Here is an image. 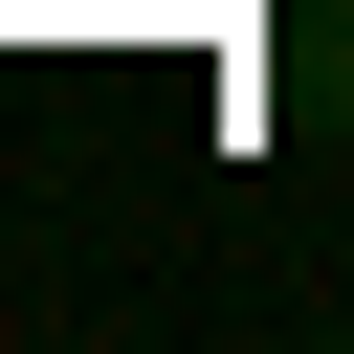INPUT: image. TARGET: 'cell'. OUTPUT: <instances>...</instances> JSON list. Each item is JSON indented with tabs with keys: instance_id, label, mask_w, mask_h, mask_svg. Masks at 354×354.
Masks as SVG:
<instances>
[{
	"instance_id": "6da1fadb",
	"label": "cell",
	"mask_w": 354,
	"mask_h": 354,
	"mask_svg": "<svg viewBox=\"0 0 354 354\" xmlns=\"http://www.w3.org/2000/svg\"><path fill=\"white\" fill-rule=\"evenodd\" d=\"M266 111L288 133H354V0H288L266 22Z\"/></svg>"
}]
</instances>
